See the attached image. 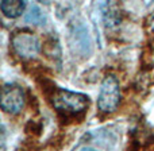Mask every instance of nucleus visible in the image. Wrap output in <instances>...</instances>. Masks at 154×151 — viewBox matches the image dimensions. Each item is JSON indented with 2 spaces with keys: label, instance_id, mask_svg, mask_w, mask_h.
<instances>
[{
  "label": "nucleus",
  "instance_id": "1",
  "mask_svg": "<svg viewBox=\"0 0 154 151\" xmlns=\"http://www.w3.org/2000/svg\"><path fill=\"white\" fill-rule=\"evenodd\" d=\"M51 105L65 116H76L87 111L89 97L84 93L72 92L68 89L56 88L50 96Z\"/></svg>",
  "mask_w": 154,
  "mask_h": 151
},
{
  "label": "nucleus",
  "instance_id": "2",
  "mask_svg": "<svg viewBox=\"0 0 154 151\" xmlns=\"http://www.w3.org/2000/svg\"><path fill=\"white\" fill-rule=\"evenodd\" d=\"M120 103V86L119 81L114 74L104 77L100 85L97 97V108L103 113H112L118 109Z\"/></svg>",
  "mask_w": 154,
  "mask_h": 151
},
{
  "label": "nucleus",
  "instance_id": "3",
  "mask_svg": "<svg viewBox=\"0 0 154 151\" xmlns=\"http://www.w3.org/2000/svg\"><path fill=\"white\" fill-rule=\"evenodd\" d=\"M11 45L20 58H34L41 51V42L38 37L27 30L14 32L11 38Z\"/></svg>",
  "mask_w": 154,
  "mask_h": 151
},
{
  "label": "nucleus",
  "instance_id": "4",
  "mask_svg": "<svg viewBox=\"0 0 154 151\" xmlns=\"http://www.w3.org/2000/svg\"><path fill=\"white\" fill-rule=\"evenodd\" d=\"M0 105L5 113L18 115L24 107L23 89L15 84H5L2 90Z\"/></svg>",
  "mask_w": 154,
  "mask_h": 151
},
{
  "label": "nucleus",
  "instance_id": "5",
  "mask_svg": "<svg viewBox=\"0 0 154 151\" xmlns=\"http://www.w3.org/2000/svg\"><path fill=\"white\" fill-rule=\"evenodd\" d=\"M24 8H26V2H22V0H3L0 3V10L3 15L10 19L20 16L24 12Z\"/></svg>",
  "mask_w": 154,
  "mask_h": 151
},
{
  "label": "nucleus",
  "instance_id": "6",
  "mask_svg": "<svg viewBox=\"0 0 154 151\" xmlns=\"http://www.w3.org/2000/svg\"><path fill=\"white\" fill-rule=\"evenodd\" d=\"M26 22H30V23L34 24H42L45 22V15H43L42 10L37 5H31L30 11L26 15Z\"/></svg>",
  "mask_w": 154,
  "mask_h": 151
},
{
  "label": "nucleus",
  "instance_id": "7",
  "mask_svg": "<svg viewBox=\"0 0 154 151\" xmlns=\"http://www.w3.org/2000/svg\"><path fill=\"white\" fill-rule=\"evenodd\" d=\"M146 23H147V27H149L150 31L154 32V11L149 15V18H147V20H146Z\"/></svg>",
  "mask_w": 154,
  "mask_h": 151
},
{
  "label": "nucleus",
  "instance_id": "8",
  "mask_svg": "<svg viewBox=\"0 0 154 151\" xmlns=\"http://www.w3.org/2000/svg\"><path fill=\"white\" fill-rule=\"evenodd\" d=\"M80 151H96L95 149H91V147H84V149H81Z\"/></svg>",
  "mask_w": 154,
  "mask_h": 151
}]
</instances>
